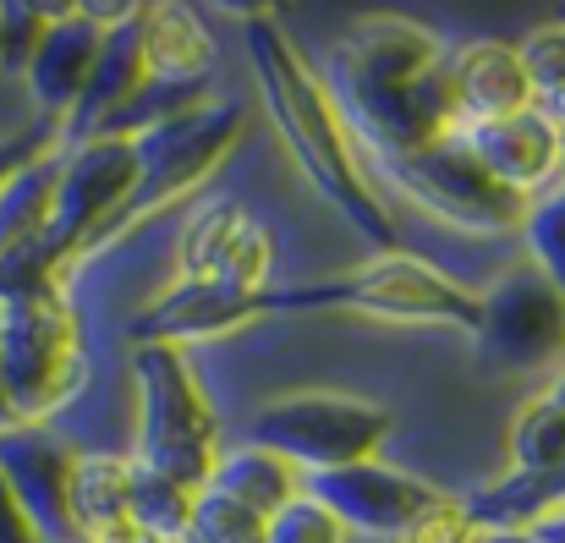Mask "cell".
Instances as JSON below:
<instances>
[{
  "label": "cell",
  "mask_w": 565,
  "mask_h": 543,
  "mask_svg": "<svg viewBox=\"0 0 565 543\" xmlns=\"http://www.w3.org/2000/svg\"><path fill=\"white\" fill-rule=\"evenodd\" d=\"M247 66L253 83L297 160V171L313 181V192H324L379 253H401V231L384 209V198L374 192V181L363 177L358 143L324 88V77L308 66V55L297 50V39L286 33V22L275 11H247Z\"/></svg>",
  "instance_id": "1"
},
{
  "label": "cell",
  "mask_w": 565,
  "mask_h": 543,
  "mask_svg": "<svg viewBox=\"0 0 565 543\" xmlns=\"http://www.w3.org/2000/svg\"><path fill=\"white\" fill-rule=\"evenodd\" d=\"M275 313H363L384 324H450L472 336L478 297L412 253H379L374 264H358L347 275L264 286V319Z\"/></svg>",
  "instance_id": "2"
},
{
  "label": "cell",
  "mask_w": 565,
  "mask_h": 543,
  "mask_svg": "<svg viewBox=\"0 0 565 543\" xmlns=\"http://www.w3.org/2000/svg\"><path fill=\"white\" fill-rule=\"evenodd\" d=\"M0 384L17 423H50L83 395L88 347L66 302V286L0 302Z\"/></svg>",
  "instance_id": "3"
},
{
  "label": "cell",
  "mask_w": 565,
  "mask_h": 543,
  "mask_svg": "<svg viewBox=\"0 0 565 543\" xmlns=\"http://www.w3.org/2000/svg\"><path fill=\"white\" fill-rule=\"evenodd\" d=\"M132 390H138V445L132 461L203 489L220 461V417L209 390L198 384L182 347H132Z\"/></svg>",
  "instance_id": "4"
},
{
  "label": "cell",
  "mask_w": 565,
  "mask_h": 543,
  "mask_svg": "<svg viewBox=\"0 0 565 543\" xmlns=\"http://www.w3.org/2000/svg\"><path fill=\"white\" fill-rule=\"evenodd\" d=\"M395 417L352 390H291L264 401L247 417V445L275 450L280 461H291L302 478L319 472H341L358 461H374L390 439Z\"/></svg>",
  "instance_id": "5"
},
{
  "label": "cell",
  "mask_w": 565,
  "mask_h": 543,
  "mask_svg": "<svg viewBox=\"0 0 565 543\" xmlns=\"http://www.w3.org/2000/svg\"><path fill=\"white\" fill-rule=\"evenodd\" d=\"M358 160H363L369 181H384L390 192H401L406 203H417L428 220H439L450 231H467V236L522 231L527 198L489 177L456 132L417 155H358Z\"/></svg>",
  "instance_id": "6"
},
{
  "label": "cell",
  "mask_w": 565,
  "mask_h": 543,
  "mask_svg": "<svg viewBox=\"0 0 565 543\" xmlns=\"http://www.w3.org/2000/svg\"><path fill=\"white\" fill-rule=\"evenodd\" d=\"M138 192V155L127 138H88L77 149H61V187L55 214L33 236V247L50 258V269L66 280L72 264L110 242L121 209Z\"/></svg>",
  "instance_id": "7"
},
{
  "label": "cell",
  "mask_w": 565,
  "mask_h": 543,
  "mask_svg": "<svg viewBox=\"0 0 565 543\" xmlns=\"http://www.w3.org/2000/svg\"><path fill=\"white\" fill-rule=\"evenodd\" d=\"M242 132H247V110L242 105H192L182 116H171V121L127 138L132 155H138V192L121 209L110 242L127 236V231H138L143 220L166 214L171 203H182L192 187L209 181V171L242 143Z\"/></svg>",
  "instance_id": "8"
},
{
  "label": "cell",
  "mask_w": 565,
  "mask_h": 543,
  "mask_svg": "<svg viewBox=\"0 0 565 543\" xmlns=\"http://www.w3.org/2000/svg\"><path fill=\"white\" fill-rule=\"evenodd\" d=\"M472 358L478 373H539L565 358V297L533 269H505L483 297H478V324H472Z\"/></svg>",
  "instance_id": "9"
},
{
  "label": "cell",
  "mask_w": 565,
  "mask_h": 543,
  "mask_svg": "<svg viewBox=\"0 0 565 543\" xmlns=\"http://www.w3.org/2000/svg\"><path fill=\"white\" fill-rule=\"evenodd\" d=\"M347 533H374V539H412L417 522H428L450 494H439L428 478L417 472H401L390 461H358V467H341V472H319L308 478V489Z\"/></svg>",
  "instance_id": "10"
},
{
  "label": "cell",
  "mask_w": 565,
  "mask_h": 543,
  "mask_svg": "<svg viewBox=\"0 0 565 543\" xmlns=\"http://www.w3.org/2000/svg\"><path fill=\"white\" fill-rule=\"evenodd\" d=\"M450 50L412 17H363L347 28V39L330 55L324 88L330 99H374V94H395L417 77H428Z\"/></svg>",
  "instance_id": "11"
},
{
  "label": "cell",
  "mask_w": 565,
  "mask_h": 543,
  "mask_svg": "<svg viewBox=\"0 0 565 543\" xmlns=\"http://www.w3.org/2000/svg\"><path fill=\"white\" fill-rule=\"evenodd\" d=\"M269 269H275V242L236 198H214L188 220V231H182V275L177 280L264 291Z\"/></svg>",
  "instance_id": "12"
},
{
  "label": "cell",
  "mask_w": 565,
  "mask_h": 543,
  "mask_svg": "<svg viewBox=\"0 0 565 543\" xmlns=\"http://www.w3.org/2000/svg\"><path fill=\"white\" fill-rule=\"evenodd\" d=\"M264 319V291H231V286H203V280H177L166 286L132 324V347H182L192 341H220Z\"/></svg>",
  "instance_id": "13"
},
{
  "label": "cell",
  "mask_w": 565,
  "mask_h": 543,
  "mask_svg": "<svg viewBox=\"0 0 565 543\" xmlns=\"http://www.w3.org/2000/svg\"><path fill=\"white\" fill-rule=\"evenodd\" d=\"M72 450L44 423H11L0 428V478L39 528V539H72Z\"/></svg>",
  "instance_id": "14"
},
{
  "label": "cell",
  "mask_w": 565,
  "mask_h": 543,
  "mask_svg": "<svg viewBox=\"0 0 565 543\" xmlns=\"http://www.w3.org/2000/svg\"><path fill=\"white\" fill-rule=\"evenodd\" d=\"M99 44H105V22H94L88 6H55V17H50L39 50H33V61L22 66V83L33 94L39 121L61 127L77 110V99H83V88L94 77Z\"/></svg>",
  "instance_id": "15"
},
{
  "label": "cell",
  "mask_w": 565,
  "mask_h": 543,
  "mask_svg": "<svg viewBox=\"0 0 565 543\" xmlns=\"http://www.w3.org/2000/svg\"><path fill=\"white\" fill-rule=\"evenodd\" d=\"M467 143V155L522 198L544 192L561 181V127L533 105V110H516V116H500V121H478V127H461L456 132Z\"/></svg>",
  "instance_id": "16"
},
{
  "label": "cell",
  "mask_w": 565,
  "mask_h": 543,
  "mask_svg": "<svg viewBox=\"0 0 565 543\" xmlns=\"http://www.w3.org/2000/svg\"><path fill=\"white\" fill-rule=\"evenodd\" d=\"M149 88V61H143V6H132L121 22L105 28V44H99V61H94V77L77 99V110L61 121V149H77L88 138H99L138 94Z\"/></svg>",
  "instance_id": "17"
},
{
  "label": "cell",
  "mask_w": 565,
  "mask_h": 543,
  "mask_svg": "<svg viewBox=\"0 0 565 543\" xmlns=\"http://www.w3.org/2000/svg\"><path fill=\"white\" fill-rule=\"evenodd\" d=\"M450 83H456L461 127H478V121H500V116L533 110V83H527V72H522L516 44L472 39V44L450 50Z\"/></svg>",
  "instance_id": "18"
},
{
  "label": "cell",
  "mask_w": 565,
  "mask_h": 543,
  "mask_svg": "<svg viewBox=\"0 0 565 543\" xmlns=\"http://www.w3.org/2000/svg\"><path fill=\"white\" fill-rule=\"evenodd\" d=\"M143 61L149 83L203 88L214 72V33L192 6H143Z\"/></svg>",
  "instance_id": "19"
},
{
  "label": "cell",
  "mask_w": 565,
  "mask_h": 543,
  "mask_svg": "<svg viewBox=\"0 0 565 543\" xmlns=\"http://www.w3.org/2000/svg\"><path fill=\"white\" fill-rule=\"evenodd\" d=\"M203 489H220L225 500H236V505H247V511H258L269 522L275 511H286L308 489V478L291 461H280L275 450H264V445H236V450H220V461H214Z\"/></svg>",
  "instance_id": "20"
},
{
  "label": "cell",
  "mask_w": 565,
  "mask_h": 543,
  "mask_svg": "<svg viewBox=\"0 0 565 543\" xmlns=\"http://www.w3.org/2000/svg\"><path fill=\"white\" fill-rule=\"evenodd\" d=\"M461 511H467V522H472L478 533H527L533 522L565 511V467H550V472H511L505 483L467 494Z\"/></svg>",
  "instance_id": "21"
},
{
  "label": "cell",
  "mask_w": 565,
  "mask_h": 543,
  "mask_svg": "<svg viewBox=\"0 0 565 543\" xmlns=\"http://www.w3.org/2000/svg\"><path fill=\"white\" fill-rule=\"evenodd\" d=\"M132 456H110V450H94V456H77L72 461V539L94 543L99 533L132 522Z\"/></svg>",
  "instance_id": "22"
},
{
  "label": "cell",
  "mask_w": 565,
  "mask_h": 543,
  "mask_svg": "<svg viewBox=\"0 0 565 543\" xmlns=\"http://www.w3.org/2000/svg\"><path fill=\"white\" fill-rule=\"evenodd\" d=\"M55 187H61V149L28 160L17 177L0 187V253L33 242L50 214H55Z\"/></svg>",
  "instance_id": "23"
},
{
  "label": "cell",
  "mask_w": 565,
  "mask_h": 543,
  "mask_svg": "<svg viewBox=\"0 0 565 543\" xmlns=\"http://www.w3.org/2000/svg\"><path fill=\"white\" fill-rule=\"evenodd\" d=\"M192 500H198V489L154 472V467H143V461H132V494H127V505H132V522L143 533H154L160 543H182L192 528Z\"/></svg>",
  "instance_id": "24"
},
{
  "label": "cell",
  "mask_w": 565,
  "mask_h": 543,
  "mask_svg": "<svg viewBox=\"0 0 565 543\" xmlns=\"http://www.w3.org/2000/svg\"><path fill=\"white\" fill-rule=\"evenodd\" d=\"M522 242H527V264L565 297V177L527 198Z\"/></svg>",
  "instance_id": "25"
},
{
  "label": "cell",
  "mask_w": 565,
  "mask_h": 543,
  "mask_svg": "<svg viewBox=\"0 0 565 543\" xmlns=\"http://www.w3.org/2000/svg\"><path fill=\"white\" fill-rule=\"evenodd\" d=\"M565 467V417L539 395L511 423V472H550Z\"/></svg>",
  "instance_id": "26"
},
{
  "label": "cell",
  "mask_w": 565,
  "mask_h": 543,
  "mask_svg": "<svg viewBox=\"0 0 565 543\" xmlns=\"http://www.w3.org/2000/svg\"><path fill=\"white\" fill-rule=\"evenodd\" d=\"M269 522L236 500H225L220 489H198L192 500V528L182 543H264Z\"/></svg>",
  "instance_id": "27"
},
{
  "label": "cell",
  "mask_w": 565,
  "mask_h": 543,
  "mask_svg": "<svg viewBox=\"0 0 565 543\" xmlns=\"http://www.w3.org/2000/svg\"><path fill=\"white\" fill-rule=\"evenodd\" d=\"M516 55H522V72L533 83V105H555L565 94V22L533 28L516 44Z\"/></svg>",
  "instance_id": "28"
},
{
  "label": "cell",
  "mask_w": 565,
  "mask_h": 543,
  "mask_svg": "<svg viewBox=\"0 0 565 543\" xmlns=\"http://www.w3.org/2000/svg\"><path fill=\"white\" fill-rule=\"evenodd\" d=\"M55 6H28V0H6L0 6V72H22L50 28Z\"/></svg>",
  "instance_id": "29"
},
{
  "label": "cell",
  "mask_w": 565,
  "mask_h": 543,
  "mask_svg": "<svg viewBox=\"0 0 565 543\" xmlns=\"http://www.w3.org/2000/svg\"><path fill=\"white\" fill-rule=\"evenodd\" d=\"M352 533L313 500V494H297L286 511H275L269 517V533H264V543H347Z\"/></svg>",
  "instance_id": "30"
},
{
  "label": "cell",
  "mask_w": 565,
  "mask_h": 543,
  "mask_svg": "<svg viewBox=\"0 0 565 543\" xmlns=\"http://www.w3.org/2000/svg\"><path fill=\"white\" fill-rule=\"evenodd\" d=\"M50 149H55V127H50V121H33L28 132L0 138V187L17 177L28 160H39V155H50Z\"/></svg>",
  "instance_id": "31"
},
{
  "label": "cell",
  "mask_w": 565,
  "mask_h": 543,
  "mask_svg": "<svg viewBox=\"0 0 565 543\" xmlns=\"http://www.w3.org/2000/svg\"><path fill=\"white\" fill-rule=\"evenodd\" d=\"M0 543H44L39 528L28 522V511L17 505V494L6 489V478H0Z\"/></svg>",
  "instance_id": "32"
},
{
  "label": "cell",
  "mask_w": 565,
  "mask_h": 543,
  "mask_svg": "<svg viewBox=\"0 0 565 543\" xmlns=\"http://www.w3.org/2000/svg\"><path fill=\"white\" fill-rule=\"evenodd\" d=\"M94 543H160L154 533H143L138 522H121V528H110V533H99Z\"/></svg>",
  "instance_id": "33"
},
{
  "label": "cell",
  "mask_w": 565,
  "mask_h": 543,
  "mask_svg": "<svg viewBox=\"0 0 565 543\" xmlns=\"http://www.w3.org/2000/svg\"><path fill=\"white\" fill-rule=\"evenodd\" d=\"M527 533H533V539H544V543H565V511H555V517H544V522H533Z\"/></svg>",
  "instance_id": "34"
},
{
  "label": "cell",
  "mask_w": 565,
  "mask_h": 543,
  "mask_svg": "<svg viewBox=\"0 0 565 543\" xmlns=\"http://www.w3.org/2000/svg\"><path fill=\"white\" fill-rule=\"evenodd\" d=\"M544 401H550V406H555V412H561V417H565V368H561V373H555V379H550V390H544Z\"/></svg>",
  "instance_id": "35"
},
{
  "label": "cell",
  "mask_w": 565,
  "mask_h": 543,
  "mask_svg": "<svg viewBox=\"0 0 565 543\" xmlns=\"http://www.w3.org/2000/svg\"><path fill=\"white\" fill-rule=\"evenodd\" d=\"M478 543H544L533 533H478Z\"/></svg>",
  "instance_id": "36"
},
{
  "label": "cell",
  "mask_w": 565,
  "mask_h": 543,
  "mask_svg": "<svg viewBox=\"0 0 565 543\" xmlns=\"http://www.w3.org/2000/svg\"><path fill=\"white\" fill-rule=\"evenodd\" d=\"M539 110H544V116H550L555 127H565V94H561V99H555V105H539Z\"/></svg>",
  "instance_id": "37"
},
{
  "label": "cell",
  "mask_w": 565,
  "mask_h": 543,
  "mask_svg": "<svg viewBox=\"0 0 565 543\" xmlns=\"http://www.w3.org/2000/svg\"><path fill=\"white\" fill-rule=\"evenodd\" d=\"M17 417H11V401H6V384H0V428H11Z\"/></svg>",
  "instance_id": "38"
}]
</instances>
